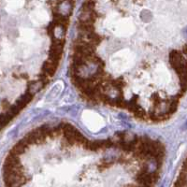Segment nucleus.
Wrapping results in <instances>:
<instances>
[{"label": "nucleus", "instance_id": "f257e3e1", "mask_svg": "<svg viewBox=\"0 0 187 187\" xmlns=\"http://www.w3.org/2000/svg\"><path fill=\"white\" fill-rule=\"evenodd\" d=\"M73 11L72 0H59L54 7V13L56 16L69 18Z\"/></svg>", "mask_w": 187, "mask_h": 187}, {"label": "nucleus", "instance_id": "f03ea898", "mask_svg": "<svg viewBox=\"0 0 187 187\" xmlns=\"http://www.w3.org/2000/svg\"><path fill=\"white\" fill-rule=\"evenodd\" d=\"M140 19H141L144 23H149L152 19V12L148 9H143L140 12Z\"/></svg>", "mask_w": 187, "mask_h": 187}, {"label": "nucleus", "instance_id": "7ed1b4c3", "mask_svg": "<svg viewBox=\"0 0 187 187\" xmlns=\"http://www.w3.org/2000/svg\"><path fill=\"white\" fill-rule=\"evenodd\" d=\"M182 34H183L184 38H187V26L183 28V30H182Z\"/></svg>", "mask_w": 187, "mask_h": 187}, {"label": "nucleus", "instance_id": "20e7f679", "mask_svg": "<svg viewBox=\"0 0 187 187\" xmlns=\"http://www.w3.org/2000/svg\"><path fill=\"white\" fill-rule=\"evenodd\" d=\"M184 128H185V129H187V121L185 122V124H184Z\"/></svg>", "mask_w": 187, "mask_h": 187}]
</instances>
